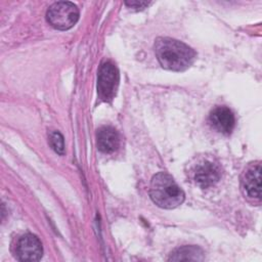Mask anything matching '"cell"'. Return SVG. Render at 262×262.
<instances>
[{"label": "cell", "instance_id": "6da1fadb", "mask_svg": "<svg viewBox=\"0 0 262 262\" xmlns=\"http://www.w3.org/2000/svg\"><path fill=\"white\" fill-rule=\"evenodd\" d=\"M155 52L160 64L170 71L181 72L190 67L195 58V52L181 41L161 37L155 43Z\"/></svg>", "mask_w": 262, "mask_h": 262}, {"label": "cell", "instance_id": "7c38bea8", "mask_svg": "<svg viewBox=\"0 0 262 262\" xmlns=\"http://www.w3.org/2000/svg\"><path fill=\"white\" fill-rule=\"evenodd\" d=\"M148 2L146 1H126L125 5H127L129 8L135 9V10H142L146 6H148Z\"/></svg>", "mask_w": 262, "mask_h": 262}, {"label": "cell", "instance_id": "ba28073f", "mask_svg": "<svg viewBox=\"0 0 262 262\" xmlns=\"http://www.w3.org/2000/svg\"><path fill=\"white\" fill-rule=\"evenodd\" d=\"M209 123L213 129L222 134H230L235 125V118L227 106H216L209 116Z\"/></svg>", "mask_w": 262, "mask_h": 262}, {"label": "cell", "instance_id": "30bf717a", "mask_svg": "<svg viewBox=\"0 0 262 262\" xmlns=\"http://www.w3.org/2000/svg\"><path fill=\"white\" fill-rule=\"evenodd\" d=\"M203 251L201 248L196 246H184L181 248L176 249L174 252L171 253L170 257L168 258L169 261H202L204 259Z\"/></svg>", "mask_w": 262, "mask_h": 262}, {"label": "cell", "instance_id": "8fae6325", "mask_svg": "<svg viewBox=\"0 0 262 262\" xmlns=\"http://www.w3.org/2000/svg\"><path fill=\"white\" fill-rule=\"evenodd\" d=\"M49 143L55 152L59 155L64 154V140H63V136L59 132L53 131L50 133Z\"/></svg>", "mask_w": 262, "mask_h": 262}, {"label": "cell", "instance_id": "3957f363", "mask_svg": "<svg viewBox=\"0 0 262 262\" xmlns=\"http://www.w3.org/2000/svg\"><path fill=\"white\" fill-rule=\"evenodd\" d=\"M46 18L54 29L69 30L77 23L79 9L74 3L69 1L55 2L48 8Z\"/></svg>", "mask_w": 262, "mask_h": 262}, {"label": "cell", "instance_id": "277c9868", "mask_svg": "<svg viewBox=\"0 0 262 262\" xmlns=\"http://www.w3.org/2000/svg\"><path fill=\"white\" fill-rule=\"evenodd\" d=\"M119 84V71L114 63L106 61L98 72L97 93L101 100L110 101L114 98Z\"/></svg>", "mask_w": 262, "mask_h": 262}, {"label": "cell", "instance_id": "7a4b0ae2", "mask_svg": "<svg viewBox=\"0 0 262 262\" xmlns=\"http://www.w3.org/2000/svg\"><path fill=\"white\" fill-rule=\"evenodd\" d=\"M149 195L152 202L164 209H174L184 201V192L174 181L173 177L166 173L156 174L150 181Z\"/></svg>", "mask_w": 262, "mask_h": 262}, {"label": "cell", "instance_id": "8992f818", "mask_svg": "<svg viewBox=\"0 0 262 262\" xmlns=\"http://www.w3.org/2000/svg\"><path fill=\"white\" fill-rule=\"evenodd\" d=\"M242 188L244 193L254 201L261 200V165H250L242 175Z\"/></svg>", "mask_w": 262, "mask_h": 262}, {"label": "cell", "instance_id": "9c48e42d", "mask_svg": "<svg viewBox=\"0 0 262 262\" xmlns=\"http://www.w3.org/2000/svg\"><path fill=\"white\" fill-rule=\"evenodd\" d=\"M120 143L118 132L110 126L100 128L97 132V146L100 151L111 154L115 151Z\"/></svg>", "mask_w": 262, "mask_h": 262}, {"label": "cell", "instance_id": "52a82bcc", "mask_svg": "<svg viewBox=\"0 0 262 262\" xmlns=\"http://www.w3.org/2000/svg\"><path fill=\"white\" fill-rule=\"evenodd\" d=\"M221 170L219 166L211 161H203L199 163L193 171L194 182L202 188L213 186L219 181Z\"/></svg>", "mask_w": 262, "mask_h": 262}, {"label": "cell", "instance_id": "5b68a950", "mask_svg": "<svg viewBox=\"0 0 262 262\" xmlns=\"http://www.w3.org/2000/svg\"><path fill=\"white\" fill-rule=\"evenodd\" d=\"M14 255L19 261H38L43 255L42 244L36 235L24 234L16 241Z\"/></svg>", "mask_w": 262, "mask_h": 262}]
</instances>
